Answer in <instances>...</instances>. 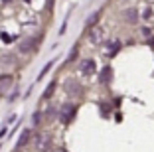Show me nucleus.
<instances>
[{
	"instance_id": "2",
	"label": "nucleus",
	"mask_w": 154,
	"mask_h": 152,
	"mask_svg": "<svg viewBox=\"0 0 154 152\" xmlns=\"http://www.w3.org/2000/svg\"><path fill=\"white\" fill-rule=\"evenodd\" d=\"M75 111H77L75 105H71V103H69V105H63V109H61V121H63V123H69L73 119V115H75Z\"/></svg>"
},
{
	"instance_id": "3",
	"label": "nucleus",
	"mask_w": 154,
	"mask_h": 152,
	"mask_svg": "<svg viewBox=\"0 0 154 152\" xmlns=\"http://www.w3.org/2000/svg\"><path fill=\"white\" fill-rule=\"evenodd\" d=\"M79 69H81V73L89 75V73L95 71V61H93V59H83V61H81V67H79Z\"/></svg>"
},
{
	"instance_id": "10",
	"label": "nucleus",
	"mask_w": 154,
	"mask_h": 152,
	"mask_svg": "<svg viewBox=\"0 0 154 152\" xmlns=\"http://www.w3.org/2000/svg\"><path fill=\"white\" fill-rule=\"evenodd\" d=\"M97 18H99V14H93V16H91V18L87 20V26H93V24L97 22Z\"/></svg>"
},
{
	"instance_id": "1",
	"label": "nucleus",
	"mask_w": 154,
	"mask_h": 152,
	"mask_svg": "<svg viewBox=\"0 0 154 152\" xmlns=\"http://www.w3.org/2000/svg\"><path fill=\"white\" fill-rule=\"evenodd\" d=\"M38 45V40L36 38H26V40L20 42V51L22 54H30V51H34Z\"/></svg>"
},
{
	"instance_id": "9",
	"label": "nucleus",
	"mask_w": 154,
	"mask_h": 152,
	"mask_svg": "<svg viewBox=\"0 0 154 152\" xmlns=\"http://www.w3.org/2000/svg\"><path fill=\"white\" fill-rule=\"evenodd\" d=\"M54 89H55V83H54V81H51V85L48 87V89H45V93H44V99H48V97H50V95L54 93Z\"/></svg>"
},
{
	"instance_id": "11",
	"label": "nucleus",
	"mask_w": 154,
	"mask_h": 152,
	"mask_svg": "<svg viewBox=\"0 0 154 152\" xmlns=\"http://www.w3.org/2000/svg\"><path fill=\"white\" fill-rule=\"evenodd\" d=\"M51 65H54V61H50V63H48V65H45V67H44V69H42V73H40V77H44V75H45V73L50 71V67H51Z\"/></svg>"
},
{
	"instance_id": "7",
	"label": "nucleus",
	"mask_w": 154,
	"mask_h": 152,
	"mask_svg": "<svg viewBox=\"0 0 154 152\" xmlns=\"http://www.w3.org/2000/svg\"><path fill=\"white\" fill-rule=\"evenodd\" d=\"M122 16H125V18H127V22H131V24L136 22V10H125V12H122Z\"/></svg>"
},
{
	"instance_id": "12",
	"label": "nucleus",
	"mask_w": 154,
	"mask_h": 152,
	"mask_svg": "<svg viewBox=\"0 0 154 152\" xmlns=\"http://www.w3.org/2000/svg\"><path fill=\"white\" fill-rule=\"evenodd\" d=\"M32 121L36 123V125H38V123H40V113H34V116H32Z\"/></svg>"
},
{
	"instance_id": "4",
	"label": "nucleus",
	"mask_w": 154,
	"mask_h": 152,
	"mask_svg": "<svg viewBox=\"0 0 154 152\" xmlns=\"http://www.w3.org/2000/svg\"><path fill=\"white\" fill-rule=\"evenodd\" d=\"M10 87H12V75H2L0 77V93H6Z\"/></svg>"
},
{
	"instance_id": "5",
	"label": "nucleus",
	"mask_w": 154,
	"mask_h": 152,
	"mask_svg": "<svg viewBox=\"0 0 154 152\" xmlns=\"http://www.w3.org/2000/svg\"><path fill=\"white\" fill-rule=\"evenodd\" d=\"M65 91H67L69 95H79L81 93V87L77 85L75 81H67V83H65Z\"/></svg>"
},
{
	"instance_id": "6",
	"label": "nucleus",
	"mask_w": 154,
	"mask_h": 152,
	"mask_svg": "<svg viewBox=\"0 0 154 152\" xmlns=\"http://www.w3.org/2000/svg\"><path fill=\"white\" fill-rule=\"evenodd\" d=\"M30 136H32V130H22V134H20V138H18V148L26 146L28 140H30Z\"/></svg>"
},
{
	"instance_id": "8",
	"label": "nucleus",
	"mask_w": 154,
	"mask_h": 152,
	"mask_svg": "<svg viewBox=\"0 0 154 152\" xmlns=\"http://www.w3.org/2000/svg\"><path fill=\"white\" fill-rule=\"evenodd\" d=\"M111 75H113V73H111V67H105L103 73H101V83H109Z\"/></svg>"
}]
</instances>
